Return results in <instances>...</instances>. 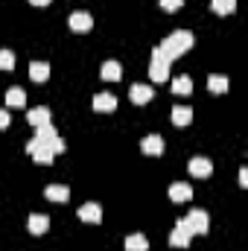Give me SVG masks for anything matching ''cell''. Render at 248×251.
<instances>
[{
  "label": "cell",
  "mask_w": 248,
  "mask_h": 251,
  "mask_svg": "<svg viewBox=\"0 0 248 251\" xmlns=\"http://www.w3.org/2000/svg\"><path fill=\"white\" fill-rule=\"evenodd\" d=\"M190 47H193V32H187V29H175V32H170V35L161 41V47H158V50L173 62V59L184 56Z\"/></svg>",
  "instance_id": "1"
},
{
  "label": "cell",
  "mask_w": 248,
  "mask_h": 251,
  "mask_svg": "<svg viewBox=\"0 0 248 251\" xmlns=\"http://www.w3.org/2000/svg\"><path fill=\"white\" fill-rule=\"evenodd\" d=\"M149 79H155V82H167L170 79V59L155 47V53H152V64H149Z\"/></svg>",
  "instance_id": "2"
},
{
  "label": "cell",
  "mask_w": 248,
  "mask_h": 251,
  "mask_svg": "<svg viewBox=\"0 0 248 251\" xmlns=\"http://www.w3.org/2000/svg\"><path fill=\"white\" fill-rule=\"evenodd\" d=\"M26 152H29L32 161H38V164H53V158H56V152H53L50 146H44L41 140H35V137L26 143Z\"/></svg>",
  "instance_id": "3"
},
{
  "label": "cell",
  "mask_w": 248,
  "mask_h": 251,
  "mask_svg": "<svg viewBox=\"0 0 248 251\" xmlns=\"http://www.w3.org/2000/svg\"><path fill=\"white\" fill-rule=\"evenodd\" d=\"M184 225L190 228V234L196 237V234H207V228H210V222H207V213L204 210H190L184 219Z\"/></svg>",
  "instance_id": "4"
},
{
  "label": "cell",
  "mask_w": 248,
  "mask_h": 251,
  "mask_svg": "<svg viewBox=\"0 0 248 251\" xmlns=\"http://www.w3.org/2000/svg\"><path fill=\"white\" fill-rule=\"evenodd\" d=\"M187 170H190L193 178H210V176H213V164H210V158H190Z\"/></svg>",
  "instance_id": "5"
},
{
  "label": "cell",
  "mask_w": 248,
  "mask_h": 251,
  "mask_svg": "<svg viewBox=\"0 0 248 251\" xmlns=\"http://www.w3.org/2000/svg\"><path fill=\"white\" fill-rule=\"evenodd\" d=\"M190 237H193V234H190V228H187L184 219H181V222L175 225V231L170 234V246H173V249H187V246H190Z\"/></svg>",
  "instance_id": "6"
},
{
  "label": "cell",
  "mask_w": 248,
  "mask_h": 251,
  "mask_svg": "<svg viewBox=\"0 0 248 251\" xmlns=\"http://www.w3.org/2000/svg\"><path fill=\"white\" fill-rule=\"evenodd\" d=\"M140 149L146 152V155H164V137L161 134H146L143 140H140Z\"/></svg>",
  "instance_id": "7"
},
{
  "label": "cell",
  "mask_w": 248,
  "mask_h": 251,
  "mask_svg": "<svg viewBox=\"0 0 248 251\" xmlns=\"http://www.w3.org/2000/svg\"><path fill=\"white\" fill-rule=\"evenodd\" d=\"M79 219H82V222L97 225V222H102V207H99L97 201H88V204H82V207H79Z\"/></svg>",
  "instance_id": "8"
},
{
  "label": "cell",
  "mask_w": 248,
  "mask_h": 251,
  "mask_svg": "<svg viewBox=\"0 0 248 251\" xmlns=\"http://www.w3.org/2000/svg\"><path fill=\"white\" fill-rule=\"evenodd\" d=\"M91 26H94V18L88 12H73L70 15V29L73 32H88Z\"/></svg>",
  "instance_id": "9"
},
{
  "label": "cell",
  "mask_w": 248,
  "mask_h": 251,
  "mask_svg": "<svg viewBox=\"0 0 248 251\" xmlns=\"http://www.w3.org/2000/svg\"><path fill=\"white\" fill-rule=\"evenodd\" d=\"M26 120L32 128H41V126L50 123V108H44V105H38V108H29L26 111Z\"/></svg>",
  "instance_id": "10"
},
{
  "label": "cell",
  "mask_w": 248,
  "mask_h": 251,
  "mask_svg": "<svg viewBox=\"0 0 248 251\" xmlns=\"http://www.w3.org/2000/svg\"><path fill=\"white\" fill-rule=\"evenodd\" d=\"M152 94H155V91H152L149 85H131V91H128V97H131L134 105H146V102L152 100Z\"/></svg>",
  "instance_id": "11"
},
{
  "label": "cell",
  "mask_w": 248,
  "mask_h": 251,
  "mask_svg": "<svg viewBox=\"0 0 248 251\" xmlns=\"http://www.w3.org/2000/svg\"><path fill=\"white\" fill-rule=\"evenodd\" d=\"M170 199L184 204V201H190V199H193V187H190V184H184V181H175V184H170Z\"/></svg>",
  "instance_id": "12"
},
{
  "label": "cell",
  "mask_w": 248,
  "mask_h": 251,
  "mask_svg": "<svg viewBox=\"0 0 248 251\" xmlns=\"http://www.w3.org/2000/svg\"><path fill=\"white\" fill-rule=\"evenodd\" d=\"M26 228H29V234H47V228H50V219L44 216V213H32L29 216V222H26Z\"/></svg>",
  "instance_id": "13"
},
{
  "label": "cell",
  "mask_w": 248,
  "mask_h": 251,
  "mask_svg": "<svg viewBox=\"0 0 248 251\" xmlns=\"http://www.w3.org/2000/svg\"><path fill=\"white\" fill-rule=\"evenodd\" d=\"M6 105L9 108H24L26 105V91L24 88H9L6 91Z\"/></svg>",
  "instance_id": "14"
},
{
  "label": "cell",
  "mask_w": 248,
  "mask_h": 251,
  "mask_svg": "<svg viewBox=\"0 0 248 251\" xmlns=\"http://www.w3.org/2000/svg\"><path fill=\"white\" fill-rule=\"evenodd\" d=\"M117 108V97L114 94H97L94 97V111H114Z\"/></svg>",
  "instance_id": "15"
},
{
  "label": "cell",
  "mask_w": 248,
  "mask_h": 251,
  "mask_svg": "<svg viewBox=\"0 0 248 251\" xmlns=\"http://www.w3.org/2000/svg\"><path fill=\"white\" fill-rule=\"evenodd\" d=\"M44 196L50 201H67L70 199V187H64V184H47L44 187Z\"/></svg>",
  "instance_id": "16"
},
{
  "label": "cell",
  "mask_w": 248,
  "mask_h": 251,
  "mask_svg": "<svg viewBox=\"0 0 248 251\" xmlns=\"http://www.w3.org/2000/svg\"><path fill=\"white\" fill-rule=\"evenodd\" d=\"M29 79H32V82H47V79H50V64L47 62H32L29 64Z\"/></svg>",
  "instance_id": "17"
},
{
  "label": "cell",
  "mask_w": 248,
  "mask_h": 251,
  "mask_svg": "<svg viewBox=\"0 0 248 251\" xmlns=\"http://www.w3.org/2000/svg\"><path fill=\"white\" fill-rule=\"evenodd\" d=\"M190 120H193V108H190V105H175V108H173V123L178 126V128L190 126Z\"/></svg>",
  "instance_id": "18"
},
{
  "label": "cell",
  "mask_w": 248,
  "mask_h": 251,
  "mask_svg": "<svg viewBox=\"0 0 248 251\" xmlns=\"http://www.w3.org/2000/svg\"><path fill=\"white\" fill-rule=\"evenodd\" d=\"M125 251H149V240L143 234H128L125 237Z\"/></svg>",
  "instance_id": "19"
},
{
  "label": "cell",
  "mask_w": 248,
  "mask_h": 251,
  "mask_svg": "<svg viewBox=\"0 0 248 251\" xmlns=\"http://www.w3.org/2000/svg\"><path fill=\"white\" fill-rule=\"evenodd\" d=\"M120 76H123L120 62H105L102 64V79H105V82H120Z\"/></svg>",
  "instance_id": "20"
},
{
  "label": "cell",
  "mask_w": 248,
  "mask_h": 251,
  "mask_svg": "<svg viewBox=\"0 0 248 251\" xmlns=\"http://www.w3.org/2000/svg\"><path fill=\"white\" fill-rule=\"evenodd\" d=\"M207 88H210L213 94H225V91H228V76H222V73L207 76Z\"/></svg>",
  "instance_id": "21"
},
{
  "label": "cell",
  "mask_w": 248,
  "mask_h": 251,
  "mask_svg": "<svg viewBox=\"0 0 248 251\" xmlns=\"http://www.w3.org/2000/svg\"><path fill=\"white\" fill-rule=\"evenodd\" d=\"M173 91L181 94V97L193 94V79H190V76H178V79H173Z\"/></svg>",
  "instance_id": "22"
},
{
  "label": "cell",
  "mask_w": 248,
  "mask_h": 251,
  "mask_svg": "<svg viewBox=\"0 0 248 251\" xmlns=\"http://www.w3.org/2000/svg\"><path fill=\"white\" fill-rule=\"evenodd\" d=\"M213 3V12L216 15H231L237 9V0H210Z\"/></svg>",
  "instance_id": "23"
},
{
  "label": "cell",
  "mask_w": 248,
  "mask_h": 251,
  "mask_svg": "<svg viewBox=\"0 0 248 251\" xmlns=\"http://www.w3.org/2000/svg\"><path fill=\"white\" fill-rule=\"evenodd\" d=\"M15 67V53L12 50H0V70H12Z\"/></svg>",
  "instance_id": "24"
},
{
  "label": "cell",
  "mask_w": 248,
  "mask_h": 251,
  "mask_svg": "<svg viewBox=\"0 0 248 251\" xmlns=\"http://www.w3.org/2000/svg\"><path fill=\"white\" fill-rule=\"evenodd\" d=\"M184 6V0H161V9L164 12H175V9H181Z\"/></svg>",
  "instance_id": "25"
},
{
  "label": "cell",
  "mask_w": 248,
  "mask_h": 251,
  "mask_svg": "<svg viewBox=\"0 0 248 251\" xmlns=\"http://www.w3.org/2000/svg\"><path fill=\"white\" fill-rule=\"evenodd\" d=\"M6 126H9V111L0 108V128H6Z\"/></svg>",
  "instance_id": "26"
},
{
  "label": "cell",
  "mask_w": 248,
  "mask_h": 251,
  "mask_svg": "<svg viewBox=\"0 0 248 251\" xmlns=\"http://www.w3.org/2000/svg\"><path fill=\"white\" fill-rule=\"evenodd\" d=\"M240 187H248V170L246 167L240 170Z\"/></svg>",
  "instance_id": "27"
},
{
  "label": "cell",
  "mask_w": 248,
  "mask_h": 251,
  "mask_svg": "<svg viewBox=\"0 0 248 251\" xmlns=\"http://www.w3.org/2000/svg\"><path fill=\"white\" fill-rule=\"evenodd\" d=\"M29 3H32V6H47L50 0H29Z\"/></svg>",
  "instance_id": "28"
}]
</instances>
